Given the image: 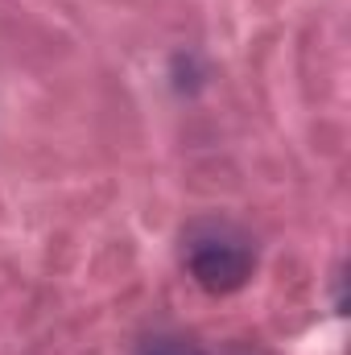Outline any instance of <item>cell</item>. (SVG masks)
<instances>
[{
	"mask_svg": "<svg viewBox=\"0 0 351 355\" xmlns=\"http://www.w3.org/2000/svg\"><path fill=\"white\" fill-rule=\"evenodd\" d=\"M157 355H194V352H174V347H170V352H157Z\"/></svg>",
	"mask_w": 351,
	"mask_h": 355,
	"instance_id": "7a4b0ae2",
	"label": "cell"
},
{
	"mask_svg": "<svg viewBox=\"0 0 351 355\" xmlns=\"http://www.w3.org/2000/svg\"><path fill=\"white\" fill-rule=\"evenodd\" d=\"M186 272L194 277L198 289L207 293H236L240 285H248L257 252L252 240L228 223V219H198L186 227V248H182Z\"/></svg>",
	"mask_w": 351,
	"mask_h": 355,
	"instance_id": "6da1fadb",
	"label": "cell"
}]
</instances>
